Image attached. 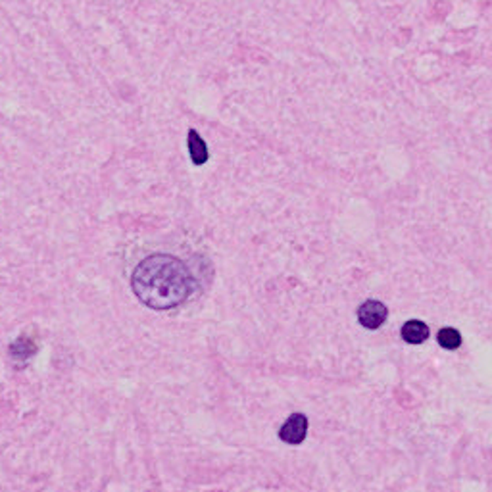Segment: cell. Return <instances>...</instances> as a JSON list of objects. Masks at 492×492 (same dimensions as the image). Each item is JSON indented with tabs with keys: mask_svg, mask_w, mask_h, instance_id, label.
Instances as JSON below:
<instances>
[{
	"mask_svg": "<svg viewBox=\"0 0 492 492\" xmlns=\"http://www.w3.org/2000/svg\"><path fill=\"white\" fill-rule=\"evenodd\" d=\"M131 289L144 306L172 310L194 291V277L185 264L170 254H152L135 268Z\"/></svg>",
	"mask_w": 492,
	"mask_h": 492,
	"instance_id": "cell-1",
	"label": "cell"
},
{
	"mask_svg": "<svg viewBox=\"0 0 492 492\" xmlns=\"http://www.w3.org/2000/svg\"><path fill=\"white\" fill-rule=\"evenodd\" d=\"M388 310L387 306L379 302V300H366L362 306L358 308V321L360 325L369 331L379 329L385 321H387Z\"/></svg>",
	"mask_w": 492,
	"mask_h": 492,
	"instance_id": "cell-2",
	"label": "cell"
},
{
	"mask_svg": "<svg viewBox=\"0 0 492 492\" xmlns=\"http://www.w3.org/2000/svg\"><path fill=\"white\" fill-rule=\"evenodd\" d=\"M308 435V418L304 414H292L279 429V439L287 444H300Z\"/></svg>",
	"mask_w": 492,
	"mask_h": 492,
	"instance_id": "cell-3",
	"label": "cell"
},
{
	"mask_svg": "<svg viewBox=\"0 0 492 492\" xmlns=\"http://www.w3.org/2000/svg\"><path fill=\"white\" fill-rule=\"evenodd\" d=\"M400 335H402L404 343L421 344V343H425L427 339H429V327H427L423 321L410 320L404 323Z\"/></svg>",
	"mask_w": 492,
	"mask_h": 492,
	"instance_id": "cell-4",
	"label": "cell"
},
{
	"mask_svg": "<svg viewBox=\"0 0 492 492\" xmlns=\"http://www.w3.org/2000/svg\"><path fill=\"white\" fill-rule=\"evenodd\" d=\"M189 152H191V160H193V164L196 165H202L208 162V146H206V142L202 141V137L196 131H189Z\"/></svg>",
	"mask_w": 492,
	"mask_h": 492,
	"instance_id": "cell-5",
	"label": "cell"
},
{
	"mask_svg": "<svg viewBox=\"0 0 492 492\" xmlns=\"http://www.w3.org/2000/svg\"><path fill=\"white\" fill-rule=\"evenodd\" d=\"M37 352V346L35 343L31 341L29 336H20L15 343H12L10 346V356L15 360V362H25L29 360L33 354Z\"/></svg>",
	"mask_w": 492,
	"mask_h": 492,
	"instance_id": "cell-6",
	"label": "cell"
},
{
	"mask_svg": "<svg viewBox=\"0 0 492 492\" xmlns=\"http://www.w3.org/2000/svg\"><path fill=\"white\" fill-rule=\"evenodd\" d=\"M437 343L444 350H458L462 346V335L454 327H442L437 333Z\"/></svg>",
	"mask_w": 492,
	"mask_h": 492,
	"instance_id": "cell-7",
	"label": "cell"
}]
</instances>
